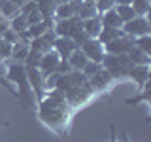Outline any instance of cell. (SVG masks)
<instances>
[{
    "label": "cell",
    "instance_id": "cell-1",
    "mask_svg": "<svg viewBox=\"0 0 151 142\" xmlns=\"http://www.w3.org/2000/svg\"><path fill=\"white\" fill-rule=\"evenodd\" d=\"M74 110L66 102V97L59 89H47L44 99L36 102V116L57 136H64L70 129Z\"/></svg>",
    "mask_w": 151,
    "mask_h": 142
},
{
    "label": "cell",
    "instance_id": "cell-2",
    "mask_svg": "<svg viewBox=\"0 0 151 142\" xmlns=\"http://www.w3.org/2000/svg\"><path fill=\"white\" fill-rule=\"evenodd\" d=\"M4 63H6V80L17 89V101H21L25 110H36V99L30 89V83H28L25 64L12 59L4 61Z\"/></svg>",
    "mask_w": 151,
    "mask_h": 142
},
{
    "label": "cell",
    "instance_id": "cell-3",
    "mask_svg": "<svg viewBox=\"0 0 151 142\" xmlns=\"http://www.w3.org/2000/svg\"><path fill=\"white\" fill-rule=\"evenodd\" d=\"M123 32L127 36H142V34H151V23H149V17H144V15H136L134 19L123 23Z\"/></svg>",
    "mask_w": 151,
    "mask_h": 142
},
{
    "label": "cell",
    "instance_id": "cell-4",
    "mask_svg": "<svg viewBox=\"0 0 151 142\" xmlns=\"http://www.w3.org/2000/svg\"><path fill=\"white\" fill-rule=\"evenodd\" d=\"M27 68V76H28V83H30V89L32 93H34V99L36 102L42 101L45 95V78L42 76V72L38 68H34V66H25Z\"/></svg>",
    "mask_w": 151,
    "mask_h": 142
},
{
    "label": "cell",
    "instance_id": "cell-5",
    "mask_svg": "<svg viewBox=\"0 0 151 142\" xmlns=\"http://www.w3.org/2000/svg\"><path fill=\"white\" fill-rule=\"evenodd\" d=\"M132 47H134V38L123 34L119 38H115V40L104 44V51H106V53H111V55H127Z\"/></svg>",
    "mask_w": 151,
    "mask_h": 142
},
{
    "label": "cell",
    "instance_id": "cell-6",
    "mask_svg": "<svg viewBox=\"0 0 151 142\" xmlns=\"http://www.w3.org/2000/svg\"><path fill=\"white\" fill-rule=\"evenodd\" d=\"M81 25V19L78 15L74 17H68V19H55L53 25H51V30L55 32V36H64V38H70L72 30L76 27Z\"/></svg>",
    "mask_w": 151,
    "mask_h": 142
},
{
    "label": "cell",
    "instance_id": "cell-7",
    "mask_svg": "<svg viewBox=\"0 0 151 142\" xmlns=\"http://www.w3.org/2000/svg\"><path fill=\"white\" fill-rule=\"evenodd\" d=\"M79 49L85 53V57H87L89 61H94V63H100L102 61V57H104V44L98 38H89L85 44L79 46Z\"/></svg>",
    "mask_w": 151,
    "mask_h": 142
},
{
    "label": "cell",
    "instance_id": "cell-8",
    "mask_svg": "<svg viewBox=\"0 0 151 142\" xmlns=\"http://www.w3.org/2000/svg\"><path fill=\"white\" fill-rule=\"evenodd\" d=\"M55 32L51 28H47L42 36H36L32 40H28V49H34V51H40V53H45V51L53 49V42H55Z\"/></svg>",
    "mask_w": 151,
    "mask_h": 142
},
{
    "label": "cell",
    "instance_id": "cell-9",
    "mask_svg": "<svg viewBox=\"0 0 151 142\" xmlns=\"http://www.w3.org/2000/svg\"><path fill=\"white\" fill-rule=\"evenodd\" d=\"M59 63H60L59 53H57L55 49H49V51H45V53H44V57H42L38 70L42 72V76H44V78H49L51 74L57 72V66H59Z\"/></svg>",
    "mask_w": 151,
    "mask_h": 142
},
{
    "label": "cell",
    "instance_id": "cell-10",
    "mask_svg": "<svg viewBox=\"0 0 151 142\" xmlns=\"http://www.w3.org/2000/svg\"><path fill=\"white\" fill-rule=\"evenodd\" d=\"M127 80H130V82H134L138 87L142 89L145 83L149 82V64H132L129 70H127Z\"/></svg>",
    "mask_w": 151,
    "mask_h": 142
},
{
    "label": "cell",
    "instance_id": "cell-11",
    "mask_svg": "<svg viewBox=\"0 0 151 142\" xmlns=\"http://www.w3.org/2000/svg\"><path fill=\"white\" fill-rule=\"evenodd\" d=\"M89 83H91V87L96 91V95H100L104 91H108V89L111 87L113 83H115V80L111 78V74L108 72V70H100L98 74H94L93 78H89Z\"/></svg>",
    "mask_w": 151,
    "mask_h": 142
},
{
    "label": "cell",
    "instance_id": "cell-12",
    "mask_svg": "<svg viewBox=\"0 0 151 142\" xmlns=\"http://www.w3.org/2000/svg\"><path fill=\"white\" fill-rule=\"evenodd\" d=\"M53 49L59 53L60 61H66L70 57V53L72 51L78 49V46H76V42L72 40V38H64V36H57L55 42H53Z\"/></svg>",
    "mask_w": 151,
    "mask_h": 142
},
{
    "label": "cell",
    "instance_id": "cell-13",
    "mask_svg": "<svg viewBox=\"0 0 151 142\" xmlns=\"http://www.w3.org/2000/svg\"><path fill=\"white\" fill-rule=\"evenodd\" d=\"M76 6L78 4L72 2V0H60L57 4L55 12H53V21L55 19H68V17H74L76 15Z\"/></svg>",
    "mask_w": 151,
    "mask_h": 142
},
{
    "label": "cell",
    "instance_id": "cell-14",
    "mask_svg": "<svg viewBox=\"0 0 151 142\" xmlns=\"http://www.w3.org/2000/svg\"><path fill=\"white\" fill-rule=\"evenodd\" d=\"M81 28L87 32L89 38H96L98 32L102 30V21H100V15H94V17H89V19H83L81 21Z\"/></svg>",
    "mask_w": 151,
    "mask_h": 142
},
{
    "label": "cell",
    "instance_id": "cell-15",
    "mask_svg": "<svg viewBox=\"0 0 151 142\" xmlns=\"http://www.w3.org/2000/svg\"><path fill=\"white\" fill-rule=\"evenodd\" d=\"M100 21H102V27H111V28H121L123 27V21H121V17L117 15L115 8H110L104 13H100Z\"/></svg>",
    "mask_w": 151,
    "mask_h": 142
},
{
    "label": "cell",
    "instance_id": "cell-16",
    "mask_svg": "<svg viewBox=\"0 0 151 142\" xmlns=\"http://www.w3.org/2000/svg\"><path fill=\"white\" fill-rule=\"evenodd\" d=\"M66 61H68L70 68H72V70H79V72H81V70L85 68V64L89 63V59L85 57V53L79 49V47H78L76 51H72V53H70V57H68Z\"/></svg>",
    "mask_w": 151,
    "mask_h": 142
},
{
    "label": "cell",
    "instance_id": "cell-17",
    "mask_svg": "<svg viewBox=\"0 0 151 142\" xmlns=\"http://www.w3.org/2000/svg\"><path fill=\"white\" fill-rule=\"evenodd\" d=\"M125 32H123V28H111V27H102V30L98 32V40L102 42V44H108V42L115 40V38L123 36Z\"/></svg>",
    "mask_w": 151,
    "mask_h": 142
},
{
    "label": "cell",
    "instance_id": "cell-18",
    "mask_svg": "<svg viewBox=\"0 0 151 142\" xmlns=\"http://www.w3.org/2000/svg\"><path fill=\"white\" fill-rule=\"evenodd\" d=\"M129 59H130V63L132 64H149L151 63V55H147V53H144L142 49H138V47H132V49L129 51Z\"/></svg>",
    "mask_w": 151,
    "mask_h": 142
},
{
    "label": "cell",
    "instance_id": "cell-19",
    "mask_svg": "<svg viewBox=\"0 0 151 142\" xmlns=\"http://www.w3.org/2000/svg\"><path fill=\"white\" fill-rule=\"evenodd\" d=\"M17 13H19V8L12 0H0V15H2V19H8L9 21V19L13 15H17Z\"/></svg>",
    "mask_w": 151,
    "mask_h": 142
},
{
    "label": "cell",
    "instance_id": "cell-20",
    "mask_svg": "<svg viewBox=\"0 0 151 142\" xmlns=\"http://www.w3.org/2000/svg\"><path fill=\"white\" fill-rule=\"evenodd\" d=\"M142 102H144L145 106L149 104V82L140 89V95H136V97L127 99V101H125V104H142Z\"/></svg>",
    "mask_w": 151,
    "mask_h": 142
},
{
    "label": "cell",
    "instance_id": "cell-21",
    "mask_svg": "<svg viewBox=\"0 0 151 142\" xmlns=\"http://www.w3.org/2000/svg\"><path fill=\"white\" fill-rule=\"evenodd\" d=\"M113 8H115L117 15L121 17L123 23H127V21H130V19L136 17V13H134V9H132V6H127V4H115Z\"/></svg>",
    "mask_w": 151,
    "mask_h": 142
},
{
    "label": "cell",
    "instance_id": "cell-22",
    "mask_svg": "<svg viewBox=\"0 0 151 142\" xmlns=\"http://www.w3.org/2000/svg\"><path fill=\"white\" fill-rule=\"evenodd\" d=\"M28 55V46L23 44V42H19V44L13 46V51H12V61H17V63H25Z\"/></svg>",
    "mask_w": 151,
    "mask_h": 142
},
{
    "label": "cell",
    "instance_id": "cell-23",
    "mask_svg": "<svg viewBox=\"0 0 151 142\" xmlns=\"http://www.w3.org/2000/svg\"><path fill=\"white\" fill-rule=\"evenodd\" d=\"M130 6H132V9H134L136 15L147 17L149 15V9H151V0H134Z\"/></svg>",
    "mask_w": 151,
    "mask_h": 142
},
{
    "label": "cell",
    "instance_id": "cell-24",
    "mask_svg": "<svg viewBox=\"0 0 151 142\" xmlns=\"http://www.w3.org/2000/svg\"><path fill=\"white\" fill-rule=\"evenodd\" d=\"M134 46L142 49L144 53L151 55V34H142V36H136L134 38Z\"/></svg>",
    "mask_w": 151,
    "mask_h": 142
},
{
    "label": "cell",
    "instance_id": "cell-25",
    "mask_svg": "<svg viewBox=\"0 0 151 142\" xmlns=\"http://www.w3.org/2000/svg\"><path fill=\"white\" fill-rule=\"evenodd\" d=\"M42 57H44V53H40V51H34V49H28V55L25 59V66H34V68H38L40 66V61Z\"/></svg>",
    "mask_w": 151,
    "mask_h": 142
},
{
    "label": "cell",
    "instance_id": "cell-26",
    "mask_svg": "<svg viewBox=\"0 0 151 142\" xmlns=\"http://www.w3.org/2000/svg\"><path fill=\"white\" fill-rule=\"evenodd\" d=\"M70 38H72V40L76 42V46H81V44H85V42H87L89 40V36H87V32H85L83 30V28H81V25H79V27H76L74 28V30H72V34H70Z\"/></svg>",
    "mask_w": 151,
    "mask_h": 142
},
{
    "label": "cell",
    "instance_id": "cell-27",
    "mask_svg": "<svg viewBox=\"0 0 151 142\" xmlns=\"http://www.w3.org/2000/svg\"><path fill=\"white\" fill-rule=\"evenodd\" d=\"M0 38H2V40H6L8 44H12V46H15V44H19V42H21V38H19V34H17L15 30H13L12 27H8L6 30L2 32V36H0Z\"/></svg>",
    "mask_w": 151,
    "mask_h": 142
},
{
    "label": "cell",
    "instance_id": "cell-28",
    "mask_svg": "<svg viewBox=\"0 0 151 142\" xmlns=\"http://www.w3.org/2000/svg\"><path fill=\"white\" fill-rule=\"evenodd\" d=\"M100 70H102V64H100V63H94V61H89V63L85 64V68L81 70V72H83L85 76H87V80H89V78H93L94 74H98Z\"/></svg>",
    "mask_w": 151,
    "mask_h": 142
},
{
    "label": "cell",
    "instance_id": "cell-29",
    "mask_svg": "<svg viewBox=\"0 0 151 142\" xmlns=\"http://www.w3.org/2000/svg\"><path fill=\"white\" fill-rule=\"evenodd\" d=\"M12 51H13V46L0 38V61H2V63L8 61V59H12Z\"/></svg>",
    "mask_w": 151,
    "mask_h": 142
},
{
    "label": "cell",
    "instance_id": "cell-30",
    "mask_svg": "<svg viewBox=\"0 0 151 142\" xmlns=\"http://www.w3.org/2000/svg\"><path fill=\"white\" fill-rule=\"evenodd\" d=\"M94 4H96L98 15H100V13H104L106 9H110V8L115 6V0H94Z\"/></svg>",
    "mask_w": 151,
    "mask_h": 142
},
{
    "label": "cell",
    "instance_id": "cell-31",
    "mask_svg": "<svg viewBox=\"0 0 151 142\" xmlns=\"http://www.w3.org/2000/svg\"><path fill=\"white\" fill-rule=\"evenodd\" d=\"M40 21H44V15H42L40 9H34L32 13H28V15H27V23H28V27H30V25H36V23H40ZM28 27H27V28H28Z\"/></svg>",
    "mask_w": 151,
    "mask_h": 142
},
{
    "label": "cell",
    "instance_id": "cell-32",
    "mask_svg": "<svg viewBox=\"0 0 151 142\" xmlns=\"http://www.w3.org/2000/svg\"><path fill=\"white\" fill-rule=\"evenodd\" d=\"M6 127H9V121H8V117L4 116V112L0 110V129H6Z\"/></svg>",
    "mask_w": 151,
    "mask_h": 142
},
{
    "label": "cell",
    "instance_id": "cell-33",
    "mask_svg": "<svg viewBox=\"0 0 151 142\" xmlns=\"http://www.w3.org/2000/svg\"><path fill=\"white\" fill-rule=\"evenodd\" d=\"M110 142H117V136H115V127H110Z\"/></svg>",
    "mask_w": 151,
    "mask_h": 142
},
{
    "label": "cell",
    "instance_id": "cell-34",
    "mask_svg": "<svg viewBox=\"0 0 151 142\" xmlns=\"http://www.w3.org/2000/svg\"><path fill=\"white\" fill-rule=\"evenodd\" d=\"M132 2H134V0H115V4H127V6H130Z\"/></svg>",
    "mask_w": 151,
    "mask_h": 142
},
{
    "label": "cell",
    "instance_id": "cell-35",
    "mask_svg": "<svg viewBox=\"0 0 151 142\" xmlns=\"http://www.w3.org/2000/svg\"><path fill=\"white\" fill-rule=\"evenodd\" d=\"M123 142H130V140H129V135H127L125 131H123Z\"/></svg>",
    "mask_w": 151,
    "mask_h": 142
},
{
    "label": "cell",
    "instance_id": "cell-36",
    "mask_svg": "<svg viewBox=\"0 0 151 142\" xmlns=\"http://www.w3.org/2000/svg\"><path fill=\"white\" fill-rule=\"evenodd\" d=\"M0 21H2V15H0Z\"/></svg>",
    "mask_w": 151,
    "mask_h": 142
},
{
    "label": "cell",
    "instance_id": "cell-37",
    "mask_svg": "<svg viewBox=\"0 0 151 142\" xmlns=\"http://www.w3.org/2000/svg\"><path fill=\"white\" fill-rule=\"evenodd\" d=\"M0 64H2V61H0Z\"/></svg>",
    "mask_w": 151,
    "mask_h": 142
}]
</instances>
